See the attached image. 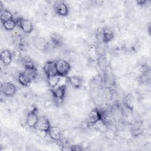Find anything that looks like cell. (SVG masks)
Masks as SVG:
<instances>
[{
	"label": "cell",
	"instance_id": "cell-24",
	"mask_svg": "<svg viewBox=\"0 0 151 151\" xmlns=\"http://www.w3.org/2000/svg\"><path fill=\"white\" fill-rule=\"evenodd\" d=\"M13 60H18L21 57V52L19 51H15L12 52Z\"/></svg>",
	"mask_w": 151,
	"mask_h": 151
},
{
	"label": "cell",
	"instance_id": "cell-3",
	"mask_svg": "<svg viewBox=\"0 0 151 151\" xmlns=\"http://www.w3.org/2000/svg\"><path fill=\"white\" fill-rule=\"evenodd\" d=\"M1 93L6 97H12L17 92V87L10 81H5L1 85Z\"/></svg>",
	"mask_w": 151,
	"mask_h": 151
},
{
	"label": "cell",
	"instance_id": "cell-7",
	"mask_svg": "<svg viewBox=\"0 0 151 151\" xmlns=\"http://www.w3.org/2000/svg\"><path fill=\"white\" fill-rule=\"evenodd\" d=\"M52 94L57 100L61 101L66 95V87L64 84L58 85L54 88L51 89Z\"/></svg>",
	"mask_w": 151,
	"mask_h": 151
},
{
	"label": "cell",
	"instance_id": "cell-18",
	"mask_svg": "<svg viewBox=\"0 0 151 151\" xmlns=\"http://www.w3.org/2000/svg\"><path fill=\"white\" fill-rule=\"evenodd\" d=\"M0 19H1V21L2 23L13 19V16L12 14H11V12L6 9H1V14H0Z\"/></svg>",
	"mask_w": 151,
	"mask_h": 151
},
{
	"label": "cell",
	"instance_id": "cell-8",
	"mask_svg": "<svg viewBox=\"0 0 151 151\" xmlns=\"http://www.w3.org/2000/svg\"><path fill=\"white\" fill-rule=\"evenodd\" d=\"M39 116L35 110L29 111L26 117V123L31 128L35 129L38 120Z\"/></svg>",
	"mask_w": 151,
	"mask_h": 151
},
{
	"label": "cell",
	"instance_id": "cell-13",
	"mask_svg": "<svg viewBox=\"0 0 151 151\" xmlns=\"http://www.w3.org/2000/svg\"><path fill=\"white\" fill-rule=\"evenodd\" d=\"M22 73L31 81L34 80L38 76V71L34 65L25 67Z\"/></svg>",
	"mask_w": 151,
	"mask_h": 151
},
{
	"label": "cell",
	"instance_id": "cell-22",
	"mask_svg": "<svg viewBox=\"0 0 151 151\" xmlns=\"http://www.w3.org/2000/svg\"><path fill=\"white\" fill-rule=\"evenodd\" d=\"M150 71H146V72L143 73L141 76H140V80L143 83V82H145V83H147L149 81H150Z\"/></svg>",
	"mask_w": 151,
	"mask_h": 151
},
{
	"label": "cell",
	"instance_id": "cell-11",
	"mask_svg": "<svg viewBox=\"0 0 151 151\" xmlns=\"http://www.w3.org/2000/svg\"><path fill=\"white\" fill-rule=\"evenodd\" d=\"M0 59L4 65H8L13 60L12 53L9 50H4L0 54Z\"/></svg>",
	"mask_w": 151,
	"mask_h": 151
},
{
	"label": "cell",
	"instance_id": "cell-20",
	"mask_svg": "<svg viewBox=\"0 0 151 151\" xmlns=\"http://www.w3.org/2000/svg\"><path fill=\"white\" fill-rule=\"evenodd\" d=\"M2 24L5 30L8 31H11L17 26V22H16V20L13 18L2 23Z\"/></svg>",
	"mask_w": 151,
	"mask_h": 151
},
{
	"label": "cell",
	"instance_id": "cell-17",
	"mask_svg": "<svg viewBox=\"0 0 151 151\" xmlns=\"http://www.w3.org/2000/svg\"><path fill=\"white\" fill-rule=\"evenodd\" d=\"M143 132L142 124L139 122H136L132 124L130 127V132L133 136L136 137L139 136Z\"/></svg>",
	"mask_w": 151,
	"mask_h": 151
},
{
	"label": "cell",
	"instance_id": "cell-14",
	"mask_svg": "<svg viewBox=\"0 0 151 151\" xmlns=\"http://www.w3.org/2000/svg\"><path fill=\"white\" fill-rule=\"evenodd\" d=\"M33 44L35 47L40 51H44L48 47V42L42 37L35 38L33 40Z\"/></svg>",
	"mask_w": 151,
	"mask_h": 151
},
{
	"label": "cell",
	"instance_id": "cell-5",
	"mask_svg": "<svg viewBox=\"0 0 151 151\" xmlns=\"http://www.w3.org/2000/svg\"><path fill=\"white\" fill-rule=\"evenodd\" d=\"M51 126V125L50 124V122L47 117L45 116H40L39 117L38 120L35 127V129H36L37 131L43 132L48 133Z\"/></svg>",
	"mask_w": 151,
	"mask_h": 151
},
{
	"label": "cell",
	"instance_id": "cell-23",
	"mask_svg": "<svg viewBox=\"0 0 151 151\" xmlns=\"http://www.w3.org/2000/svg\"><path fill=\"white\" fill-rule=\"evenodd\" d=\"M11 32L14 36H16V37H19L24 33L21 28L17 25L15 27V28L12 31H11Z\"/></svg>",
	"mask_w": 151,
	"mask_h": 151
},
{
	"label": "cell",
	"instance_id": "cell-10",
	"mask_svg": "<svg viewBox=\"0 0 151 151\" xmlns=\"http://www.w3.org/2000/svg\"><path fill=\"white\" fill-rule=\"evenodd\" d=\"M48 134L52 140L56 142L60 141L62 136L61 130L58 127L51 126L48 132Z\"/></svg>",
	"mask_w": 151,
	"mask_h": 151
},
{
	"label": "cell",
	"instance_id": "cell-9",
	"mask_svg": "<svg viewBox=\"0 0 151 151\" xmlns=\"http://www.w3.org/2000/svg\"><path fill=\"white\" fill-rule=\"evenodd\" d=\"M101 113L97 109H94L88 114L87 117V123L90 125H94L97 122L102 119Z\"/></svg>",
	"mask_w": 151,
	"mask_h": 151
},
{
	"label": "cell",
	"instance_id": "cell-25",
	"mask_svg": "<svg viewBox=\"0 0 151 151\" xmlns=\"http://www.w3.org/2000/svg\"><path fill=\"white\" fill-rule=\"evenodd\" d=\"M70 150H82V148H81V146L74 145V146H72L71 147H70Z\"/></svg>",
	"mask_w": 151,
	"mask_h": 151
},
{
	"label": "cell",
	"instance_id": "cell-6",
	"mask_svg": "<svg viewBox=\"0 0 151 151\" xmlns=\"http://www.w3.org/2000/svg\"><path fill=\"white\" fill-rule=\"evenodd\" d=\"M43 71L47 77L57 75L55 61L49 60L45 62L43 66Z\"/></svg>",
	"mask_w": 151,
	"mask_h": 151
},
{
	"label": "cell",
	"instance_id": "cell-2",
	"mask_svg": "<svg viewBox=\"0 0 151 151\" xmlns=\"http://www.w3.org/2000/svg\"><path fill=\"white\" fill-rule=\"evenodd\" d=\"M15 20L17 25L21 28L24 33L30 34L33 31L34 25L30 19L24 18H18Z\"/></svg>",
	"mask_w": 151,
	"mask_h": 151
},
{
	"label": "cell",
	"instance_id": "cell-1",
	"mask_svg": "<svg viewBox=\"0 0 151 151\" xmlns=\"http://www.w3.org/2000/svg\"><path fill=\"white\" fill-rule=\"evenodd\" d=\"M57 75L61 77H66L71 70L70 63L64 59H58L55 61Z\"/></svg>",
	"mask_w": 151,
	"mask_h": 151
},
{
	"label": "cell",
	"instance_id": "cell-19",
	"mask_svg": "<svg viewBox=\"0 0 151 151\" xmlns=\"http://www.w3.org/2000/svg\"><path fill=\"white\" fill-rule=\"evenodd\" d=\"M18 81L19 83L24 87L29 86L32 82V81L25 75H24L23 73H21L19 74L18 76Z\"/></svg>",
	"mask_w": 151,
	"mask_h": 151
},
{
	"label": "cell",
	"instance_id": "cell-4",
	"mask_svg": "<svg viewBox=\"0 0 151 151\" xmlns=\"http://www.w3.org/2000/svg\"><path fill=\"white\" fill-rule=\"evenodd\" d=\"M53 9L55 13L60 17H66L69 13L68 5L64 1H57L53 6Z\"/></svg>",
	"mask_w": 151,
	"mask_h": 151
},
{
	"label": "cell",
	"instance_id": "cell-21",
	"mask_svg": "<svg viewBox=\"0 0 151 151\" xmlns=\"http://www.w3.org/2000/svg\"><path fill=\"white\" fill-rule=\"evenodd\" d=\"M51 40L52 42L55 46H60L62 44V38L58 35L53 34L51 36Z\"/></svg>",
	"mask_w": 151,
	"mask_h": 151
},
{
	"label": "cell",
	"instance_id": "cell-16",
	"mask_svg": "<svg viewBox=\"0 0 151 151\" xmlns=\"http://www.w3.org/2000/svg\"><path fill=\"white\" fill-rule=\"evenodd\" d=\"M61 77L58 75H55L51 77H47V83L48 86L51 89L54 88L57 86H58L61 81Z\"/></svg>",
	"mask_w": 151,
	"mask_h": 151
},
{
	"label": "cell",
	"instance_id": "cell-15",
	"mask_svg": "<svg viewBox=\"0 0 151 151\" xmlns=\"http://www.w3.org/2000/svg\"><path fill=\"white\" fill-rule=\"evenodd\" d=\"M114 38L113 32L109 28H104L101 32V40L104 43L111 41Z\"/></svg>",
	"mask_w": 151,
	"mask_h": 151
},
{
	"label": "cell",
	"instance_id": "cell-12",
	"mask_svg": "<svg viewBox=\"0 0 151 151\" xmlns=\"http://www.w3.org/2000/svg\"><path fill=\"white\" fill-rule=\"evenodd\" d=\"M67 80L70 84L75 88H80L83 82L82 78L80 76L77 75L68 76L67 77Z\"/></svg>",
	"mask_w": 151,
	"mask_h": 151
}]
</instances>
